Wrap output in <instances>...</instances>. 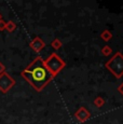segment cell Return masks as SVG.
I'll return each mask as SVG.
<instances>
[{
    "label": "cell",
    "mask_w": 123,
    "mask_h": 124,
    "mask_svg": "<svg viewBox=\"0 0 123 124\" xmlns=\"http://www.w3.org/2000/svg\"><path fill=\"white\" fill-rule=\"evenodd\" d=\"M22 77L36 91L41 92L54 79L44 65V59L38 56L22 71Z\"/></svg>",
    "instance_id": "1"
},
{
    "label": "cell",
    "mask_w": 123,
    "mask_h": 124,
    "mask_svg": "<svg viewBox=\"0 0 123 124\" xmlns=\"http://www.w3.org/2000/svg\"><path fill=\"white\" fill-rule=\"evenodd\" d=\"M105 67L115 76L117 79L123 76V55L120 52H117L107 63L105 64Z\"/></svg>",
    "instance_id": "2"
},
{
    "label": "cell",
    "mask_w": 123,
    "mask_h": 124,
    "mask_svg": "<svg viewBox=\"0 0 123 124\" xmlns=\"http://www.w3.org/2000/svg\"><path fill=\"white\" fill-rule=\"evenodd\" d=\"M44 65H46V67L48 68V70L52 73V76L54 78L66 67V63L56 53H52L44 61Z\"/></svg>",
    "instance_id": "3"
},
{
    "label": "cell",
    "mask_w": 123,
    "mask_h": 124,
    "mask_svg": "<svg viewBox=\"0 0 123 124\" xmlns=\"http://www.w3.org/2000/svg\"><path fill=\"white\" fill-rule=\"evenodd\" d=\"M15 85V80L8 72H3L0 75V91L3 94L8 93Z\"/></svg>",
    "instance_id": "4"
},
{
    "label": "cell",
    "mask_w": 123,
    "mask_h": 124,
    "mask_svg": "<svg viewBox=\"0 0 123 124\" xmlns=\"http://www.w3.org/2000/svg\"><path fill=\"white\" fill-rule=\"evenodd\" d=\"M75 118L79 121L80 123L85 122L86 120H89L91 118V112L85 108V107H80L75 113Z\"/></svg>",
    "instance_id": "5"
},
{
    "label": "cell",
    "mask_w": 123,
    "mask_h": 124,
    "mask_svg": "<svg viewBox=\"0 0 123 124\" xmlns=\"http://www.w3.org/2000/svg\"><path fill=\"white\" fill-rule=\"evenodd\" d=\"M29 46L31 47L36 53H39V52L46 46V43H44V41L40 37H35L34 39H32V41L29 43Z\"/></svg>",
    "instance_id": "6"
},
{
    "label": "cell",
    "mask_w": 123,
    "mask_h": 124,
    "mask_svg": "<svg viewBox=\"0 0 123 124\" xmlns=\"http://www.w3.org/2000/svg\"><path fill=\"white\" fill-rule=\"evenodd\" d=\"M100 38L105 42H108L109 40L112 39V34H111V31H109V30H104L100 34Z\"/></svg>",
    "instance_id": "7"
},
{
    "label": "cell",
    "mask_w": 123,
    "mask_h": 124,
    "mask_svg": "<svg viewBox=\"0 0 123 124\" xmlns=\"http://www.w3.org/2000/svg\"><path fill=\"white\" fill-rule=\"evenodd\" d=\"M93 104H94V106L97 107V108H101V107L105 105V99H104L103 97H100V96H97L93 101Z\"/></svg>",
    "instance_id": "8"
},
{
    "label": "cell",
    "mask_w": 123,
    "mask_h": 124,
    "mask_svg": "<svg viewBox=\"0 0 123 124\" xmlns=\"http://www.w3.org/2000/svg\"><path fill=\"white\" fill-rule=\"evenodd\" d=\"M16 29V24L13 21H9L6 24V30H8L9 32H13Z\"/></svg>",
    "instance_id": "9"
},
{
    "label": "cell",
    "mask_w": 123,
    "mask_h": 124,
    "mask_svg": "<svg viewBox=\"0 0 123 124\" xmlns=\"http://www.w3.org/2000/svg\"><path fill=\"white\" fill-rule=\"evenodd\" d=\"M101 54H103L104 56H109L112 54V49H111L110 46H108V45H105V46L101 47Z\"/></svg>",
    "instance_id": "10"
},
{
    "label": "cell",
    "mask_w": 123,
    "mask_h": 124,
    "mask_svg": "<svg viewBox=\"0 0 123 124\" xmlns=\"http://www.w3.org/2000/svg\"><path fill=\"white\" fill-rule=\"evenodd\" d=\"M51 45H52V47H53V49H55V50H60L61 47L63 46V43H62V41H61L60 39H54L53 41H52Z\"/></svg>",
    "instance_id": "11"
},
{
    "label": "cell",
    "mask_w": 123,
    "mask_h": 124,
    "mask_svg": "<svg viewBox=\"0 0 123 124\" xmlns=\"http://www.w3.org/2000/svg\"><path fill=\"white\" fill-rule=\"evenodd\" d=\"M6 24H7V22H4L3 20L0 21V31H3V30L6 29Z\"/></svg>",
    "instance_id": "12"
},
{
    "label": "cell",
    "mask_w": 123,
    "mask_h": 124,
    "mask_svg": "<svg viewBox=\"0 0 123 124\" xmlns=\"http://www.w3.org/2000/svg\"><path fill=\"white\" fill-rule=\"evenodd\" d=\"M3 72H6V66L0 62V75H2Z\"/></svg>",
    "instance_id": "13"
},
{
    "label": "cell",
    "mask_w": 123,
    "mask_h": 124,
    "mask_svg": "<svg viewBox=\"0 0 123 124\" xmlns=\"http://www.w3.org/2000/svg\"><path fill=\"white\" fill-rule=\"evenodd\" d=\"M118 91H119V93L123 96V82L119 85V87H118Z\"/></svg>",
    "instance_id": "14"
},
{
    "label": "cell",
    "mask_w": 123,
    "mask_h": 124,
    "mask_svg": "<svg viewBox=\"0 0 123 124\" xmlns=\"http://www.w3.org/2000/svg\"><path fill=\"white\" fill-rule=\"evenodd\" d=\"M2 20V15H1V14H0V21H1Z\"/></svg>",
    "instance_id": "15"
}]
</instances>
